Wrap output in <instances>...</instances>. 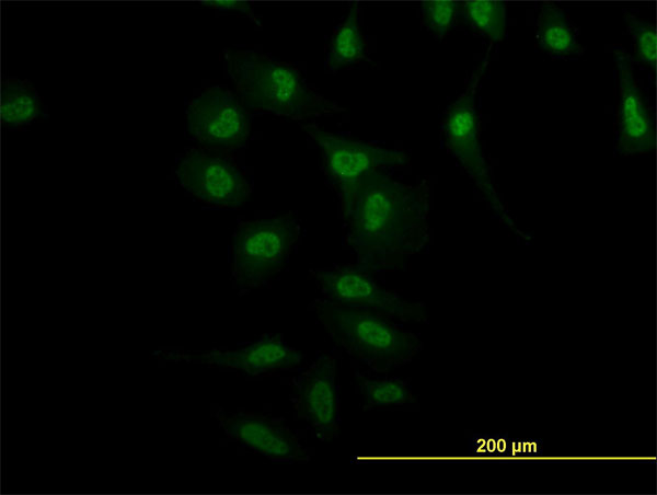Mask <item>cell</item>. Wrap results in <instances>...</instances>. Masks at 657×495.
I'll use <instances>...</instances> for the list:
<instances>
[{"instance_id":"obj_1","label":"cell","mask_w":657,"mask_h":495,"mask_svg":"<svg viewBox=\"0 0 657 495\" xmlns=\"http://www.w3.org/2000/svg\"><path fill=\"white\" fill-rule=\"evenodd\" d=\"M428 211L427 182L408 185L380 170L365 174L344 214L357 267L367 273L401 267L428 241Z\"/></svg>"},{"instance_id":"obj_2","label":"cell","mask_w":657,"mask_h":495,"mask_svg":"<svg viewBox=\"0 0 657 495\" xmlns=\"http://www.w3.org/2000/svg\"><path fill=\"white\" fill-rule=\"evenodd\" d=\"M228 72L245 107L296 120L346 110L312 90L291 66L253 50H224Z\"/></svg>"},{"instance_id":"obj_3","label":"cell","mask_w":657,"mask_h":495,"mask_svg":"<svg viewBox=\"0 0 657 495\" xmlns=\"http://www.w3.org/2000/svg\"><path fill=\"white\" fill-rule=\"evenodd\" d=\"M319 322L334 343L377 372L410 362L422 349L418 336L378 312L335 302H315Z\"/></svg>"},{"instance_id":"obj_4","label":"cell","mask_w":657,"mask_h":495,"mask_svg":"<svg viewBox=\"0 0 657 495\" xmlns=\"http://www.w3.org/2000/svg\"><path fill=\"white\" fill-rule=\"evenodd\" d=\"M299 237V225L289 212L244 221L233 238L231 274L241 289L256 288L277 274Z\"/></svg>"},{"instance_id":"obj_5","label":"cell","mask_w":657,"mask_h":495,"mask_svg":"<svg viewBox=\"0 0 657 495\" xmlns=\"http://www.w3.org/2000/svg\"><path fill=\"white\" fill-rule=\"evenodd\" d=\"M489 49L486 53V57L473 71L462 94L448 107L443 120L445 139L448 149L472 177L476 187L488 202L497 217L516 234L529 240L528 234L516 227L499 199L479 139L476 91L488 65Z\"/></svg>"},{"instance_id":"obj_6","label":"cell","mask_w":657,"mask_h":495,"mask_svg":"<svg viewBox=\"0 0 657 495\" xmlns=\"http://www.w3.org/2000/svg\"><path fill=\"white\" fill-rule=\"evenodd\" d=\"M303 129L320 148L327 176L338 185L343 214L365 174L384 166L403 165L408 159L402 151L337 136L313 124L304 125Z\"/></svg>"},{"instance_id":"obj_7","label":"cell","mask_w":657,"mask_h":495,"mask_svg":"<svg viewBox=\"0 0 657 495\" xmlns=\"http://www.w3.org/2000/svg\"><path fill=\"white\" fill-rule=\"evenodd\" d=\"M311 273L325 299L401 321L425 322L427 319L424 303L407 300L394 291L381 288L367 272L357 266L337 265L313 269Z\"/></svg>"},{"instance_id":"obj_8","label":"cell","mask_w":657,"mask_h":495,"mask_svg":"<svg viewBox=\"0 0 657 495\" xmlns=\"http://www.w3.org/2000/svg\"><path fill=\"white\" fill-rule=\"evenodd\" d=\"M187 129L208 149L244 146L251 133V117L244 105L223 87L207 88L188 104Z\"/></svg>"},{"instance_id":"obj_9","label":"cell","mask_w":657,"mask_h":495,"mask_svg":"<svg viewBox=\"0 0 657 495\" xmlns=\"http://www.w3.org/2000/svg\"><path fill=\"white\" fill-rule=\"evenodd\" d=\"M181 185L199 200L228 208L242 206L251 185L230 158L206 149L193 148L176 168Z\"/></svg>"},{"instance_id":"obj_10","label":"cell","mask_w":657,"mask_h":495,"mask_svg":"<svg viewBox=\"0 0 657 495\" xmlns=\"http://www.w3.org/2000/svg\"><path fill=\"white\" fill-rule=\"evenodd\" d=\"M292 407L319 439L330 441L338 436L339 398L333 356H320L296 378Z\"/></svg>"},{"instance_id":"obj_11","label":"cell","mask_w":657,"mask_h":495,"mask_svg":"<svg viewBox=\"0 0 657 495\" xmlns=\"http://www.w3.org/2000/svg\"><path fill=\"white\" fill-rule=\"evenodd\" d=\"M226 435L249 449L276 462L307 463L308 450L281 422L256 413H218Z\"/></svg>"},{"instance_id":"obj_12","label":"cell","mask_w":657,"mask_h":495,"mask_svg":"<svg viewBox=\"0 0 657 495\" xmlns=\"http://www.w3.org/2000/svg\"><path fill=\"white\" fill-rule=\"evenodd\" d=\"M614 58L620 89L618 149L625 156L648 153L656 143L654 123L632 59L623 48H615Z\"/></svg>"},{"instance_id":"obj_13","label":"cell","mask_w":657,"mask_h":495,"mask_svg":"<svg viewBox=\"0 0 657 495\" xmlns=\"http://www.w3.org/2000/svg\"><path fill=\"white\" fill-rule=\"evenodd\" d=\"M169 358L261 376L299 366L303 360V354L289 346L280 334H264L257 341L237 350H211L199 355L169 354Z\"/></svg>"},{"instance_id":"obj_14","label":"cell","mask_w":657,"mask_h":495,"mask_svg":"<svg viewBox=\"0 0 657 495\" xmlns=\"http://www.w3.org/2000/svg\"><path fill=\"white\" fill-rule=\"evenodd\" d=\"M539 46L554 56H580L583 47L565 12L553 2H542L537 19Z\"/></svg>"},{"instance_id":"obj_15","label":"cell","mask_w":657,"mask_h":495,"mask_svg":"<svg viewBox=\"0 0 657 495\" xmlns=\"http://www.w3.org/2000/svg\"><path fill=\"white\" fill-rule=\"evenodd\" d=\"M358 3H353L344 22L335 30L327 54L331 71L359 62L366 58V42L358 24Z\"/></svg>"},{"instance_id":"obj_16","label":"cell","mask_w":657,"mask_h":495,"mask_svg":"<svg viewBox=\"0 0 657 495\" xmlns=\"http://www.w3.org/2000/svg\"><path fill=\"white\" fill-rule=\"evenodd\" d=\"M42 105L35 90L27 81L15 78L2 84L0 115L4 124L20 126L41 114Z\"/></svg>"},{"instance_id":"obj_17","label":"cell","mask_w":657,"mask_h":495,"mask_svg":"<svg viewBox=\"0 0 657 495\" xmlns=\"http://www.w3.org/2000/svg\"><path fill=\"white\" fill-rule=\"evenodd\" d=\"M356 380L365 400V411L403 406L415 401L407 382L399 378L371 379L356 373Z\"/></svg>"},{"instance_id":"obj_18","label":"cell","mask_w":657,"mask_h":495,"mask_svg":"<svg viewBox=\"0 0 657 495\" xmlns=\"http://www.w3.org/2000/svg\"><path fill=\"white\" fill-rule=\"evenodd\" d=\"M465 20L492 42L504 39L506 34V3L503 1H464Z\"/></svg>"},{"instance_id":"obj_19","label":"cell","mask_w":657,"mask_h":495,"mask_svg":"<svg viewBox=\"0 0 657 495\" xmlns=\"http://www.w3.org/2000/svg\"><path fill=\"white\" fill-rule=\"evenodd\" d=\"M624 20L627 31L634 41L637 60L655 70L657 58L655 26L630 11H624Z\"/></svg>"},{"instance_id":"obj_20","label":"cell","mask_w":657,"mask_h":495,"mask_svg":"<svg viewBox=\"0 0 657 495\" xmlns=\"http://www.w3.org/2000/svg\"><path fill=\"white\" fill-rule=\"evenodd\" d=\"M459 3L457 1H425L422 4L426 27L438 38H443L451 28Z\"/></svg>"},{"instance_id":"obj_21","label":"cell","mask_w":657,"mask_h":495,"mask_svg":"<svg viewBox=\"0 0 657 495\" xmlns=\"http://www.w3.org/2000/svg\"><path fill=\"white\" fill-rule=\"evenodd\" d=\"M512 438L507 434H471L468 438L469 456H509Z\"/></svg>"},{"instance_id":"obj_22","label":"cell","mask_w":657,"mask_h":495,"mask_svg":"<svg viewBox=\"0 0 657 495\" xmlns=\"http://www.w3.org/2000/svg\"><path fill=\"white\" fill-rule=\"evenodd\" d=\"M200 4L221 11L238 12L246 15L255 24L261 26V21L255 14L253 4L249 1H199Z\"/></svg>"},{"instance_id":"obj_23","label":"cell","mask_w":657,"mask_h":495,"mask_svg":"<svg viewBox=\"0 0 657 495\" xmlns=\"http://www.w3.org/2000/svg\"><path fill=\"white\" fill-rule=\"evenodd\" d=\"M544 453V446L540 439H514L509 451V457L543 456Z\"/></svg>"}]
</instances>
